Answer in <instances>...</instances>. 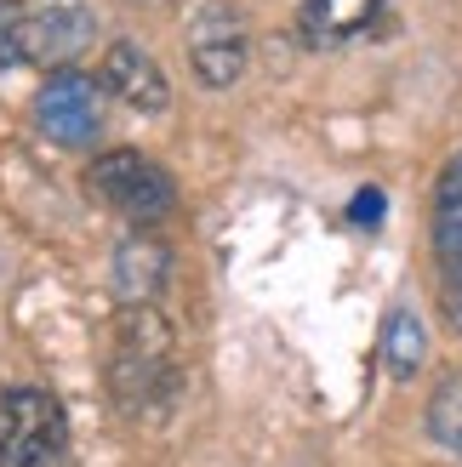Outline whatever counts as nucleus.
<instances>
[{
    "label": "nucleus",
    "mask_w": 462,
    "mask_h": 467,
    "mask_svg": "<svg viewBox=\"0 0 462 467\" xmlns=\"http://www.w3.org/2000/svg\"><path fill=\"white\" fill-rule=\"evenodd\" d=\"M172 388V331L154 308H121L109 354V393L121 410H149Z\"/></svg>",
    "instance_id": "nucleus-1"
},
{
    "label": "nucleus",
    "mask_w": 462,
    "mask_h": 467,
    "mask_svg": "<svg viewBox=\"0 0 462 467\" xmlns=\"http://www.w3.org/2000/svg\"><path fill=\"white\" fill-rule=\"evenodd\" d=\"M86 194L109 205V212H121L126 223L137 228H154V223H166L172 217V205H177V182L166 166H154L149 154H137V149H109L98 154L86 166Z\"/></svg>",
    "instance_id": "nucleus-2"
},
{
    "label": "nucleus",
    "mask_w": 462,
    "mask_h": 467,
    "mask_svg": "<svg viewBox=\"0 0 462 467\" xmlns=\"http://www.w3.org/2000/svg\"><path fill=\"white\" fill-rule=\"evenodd\" d=\"M63 405L46 388L0 393V467H52L63 456Z\"/></svg>",
    "instance_id": "nucleus-3"
},
{
    "label": "nucleus",
    "mask_w": 462,
    "mask_h": 467,
    "mask_svg": "<svg viewBox=\"0 0 462 467\" xmlns=\"http://www.w3.org/2000/svg\"><path fill=\"white\" fill-rule=\"evenodd\" d=\"M91 46L86 0H17V63L68 68Z\"/></svg>",
    "instance_id": "nucleus-4"
},
{
    "label": "nucleus",
    "mask_w": 462,
    "mask_h": 467,
    "mask_svg": "<svg viewBox=\"0 0 462 467\" xmlns=\"http://www.w3.org/2000/svg\"><path fill=\"white\" fill-rule=\"evenodd\" d=\"M35 126L52 137L63 149H86L103 137V86L75 75V68H63L40 86L35 98Z\"/></svg>",
    "instance_id": "nucleus-5"
},
{
    "label": "nucleus",
    "mask_w": 462,
    "mask_h": 467,
    "mask_svg": "<svg viewBox=\"0 0 462 467\" xmlns=\"http://www.w3.org/2000/svg\"><path fill=\"white\" fill-rule=\"evenodd\" d=\"M246 57H251V35H246V17L240 6H200L189 23V68L200 86H235L246 75Z\"/></svg>",
    "instance_id": "nucleus-6"
},
{
    "label": "nucleus",
    "mask_w": 462,
    "mask_h": 467,
    "mask_svg": "<svg viewBox=\"0 0 462 467\" xmlns=\"http://www.w3.org/2000/svg\"><path fill=\"white\" fill-rule=\"evenodd\" d=\"M103 86H109L114 103H126V109H137V114H160V109L172 103L166 68H160L137 40H114V46H109V57H103Z\"/></svg>",
    "instance_id": "nucleus-7"
},
{
    "label": "nucleus",
    "mask_w": 462,
    "mask_h": 467,
    "mask_svg": "<svg viewBox=\"0 0 462 467\" xmlns=\"http://www.w3.org/2000/svg\"><path fill=\"white\" fill-rule=\"evenodd\" d=\"M172 279V251L154 234H131L114 251V291H121V308H154V296L166 291Z\"/></svg>",
    "instance_id": "nucleus-8"
},
{
    "label": "nucleus",
    "mask_w": 462,
    "mask_h": 467,
    "mask_svg": "<svg viewBox=\"0 0 462 467\" xmlns=\"http://www.w3.org/2000/svg\"><path fill=\"white\" fill-rule=\"evenodd\" d=\"M383 0H303V40L309 46H342L372 29Z\"/></svg>",
    "instance_id": "nucleus-9"
},
{
    "label": "nucleus",
    "mask_w": 462,
    "mask_h": 467,
    "mask_svg": "<svg viewBox=\"0 0 462 467\" xmlns=\"http://www.w3.org/2000/svg\"><path fill=\"white\" fill-rule=\"evenodd\" d=\"M428 359V331H423V319L411 314V308H394L383 325V365L394 370V377H417Z\"/></svg>",
    "instance_id": "nucleus-10"
},
{
    "label": "nucleus",
    "mask_w": 462,
    "mask_h": 467,
    "mask_svg": "<svg viewBox=\"0 0 462 467\" xmlns=\"http://www.w3.org/2000/svg\"><path fill=\"white\" fill-rule=\"evenodd\" d=\"M428 433L462 456V377H446L428 400Z\"/></svg>",
    "instance_id": "nucleus-11"
},
{
    "label": "nucleus",
    "mask_w": 462,
    "mask_h": 467,
    "mask_svg": "<svg viewBox=\"0 0 462 467\" xmlns=\"http://www.w3.org/2000/svg\"><path fill=\"white\" fill-rule=\"evenodd\" d=\"M434 251H440L446 274H462V194L440 200V212H434Z\"/></svg>",
    "instance_id": "nucleus-12"
},
{
    "label": "nucleus",
    "mask_w": 462,
    "mask_h": 467,
    "mask_svg": "<svg viewBox=\"0 0 462 467\" xmlns=\"http://www.w3.org/2000/svg\"><path fill=\"white\" fill-rule=\"evenodd\" d=\"M349 223L377 228V223H383V189H360V194H354V205H349Z\"/></svg>",
    "instance_id": "nucleus-13"
},
{
    "label": "nucleus",
    "mask_w": 462,
    "mask_h": 467,
    "mask_svg": "<svg viewBox=\"0 0 462 467\" xmlns=\"http://www.w3.org/2000/svg\"><path fill=\"white\" fill-rule=\"evenodd\" d=\"M0 63H17V0H0Z\"/></svg>",
    "instance_id": "nucleus-14"
},
{
    "label": "nucleus",
    "mask_w": 462,
    "mask_h": 467,
    "mask_svg": "<svg viewBox=\"0 0 462 467\" xmlns=\"http://www.w3.org/2000/svg\"><path fill=\"white\" fill-rule=\"evenodd\" d=\"M440 308L451 319V331L462 337V274H446V285H440Z\"/></svg>",
    "instance_id": "nucleus-15"
},
{
    "label": "nucleus",
    "mask_w": 462,
    "mask_h": 467,
    "mask_svg": "<svg viewBox=\"0 0 462 467\" xmlns=\"http://www.w3.org/2000/svg\"><path fill=\"white\" fill-rule=\"evenodd\" d=\"M462 194V149H457V160L446 166V177H440V200H457Z\"/></svg>",
    "instance_id": "nucleus-16"
},
{
    "label": "nucleus",
    "mask_w": 462,
    "mask_h": 467,
    "mask_svg": "<svg viewBox=\"0 0 462 467\" xmlns=\"http://www.w3.org/2000/svg\"><path fill=\"white\" fill-rule=\"evenodd\" d=\"M137 6H160V0H137Z\"/></svg>",
    "instance_id": "nucleus-17"
}]
</instances>
